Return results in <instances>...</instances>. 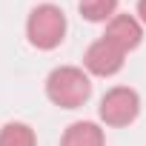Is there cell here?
Masks as SVG:
<instances>
[{"label":"cell","instance_id":"cell-1","mask_svg":"<svg viewBox=\"0 0 146 146\" xmlns=\"http://www.w3.org/2000/svg\"><path fill=\"white\" fill-rule=\"evenodd\" d=\"M46 98L57 109H80L92 98V75L83 66H54L46 75Z\"/></svg>","mask_w":146,"mask_h":146},{"label":"cell","instance_id":"cell-2","mask_svg":"<svg viewBox=\"0 0 146 146\" xmlns=\"http://www.w3.org/2000/svg\"><path fill=\"white\" fill-rule=\"evenodd\" d=\"M66 29H69L66 12L54 3H37L26 17V37L40 52L57 49L66 40Z\"/></svg>","mask_w":146,"mask_h":146},{"label":"cell","instance_id":"cell-3","mask_svg":"<svg viewBox=\"0 0 146 146\" xmlns=\"http://www.w3.org/2000/svg\"><path fill=\"white\" fill-rule=\"evenodd\" d=\"M137 115H140V95L132 86H112L100 98L98 117L103 126L123 129V126H132L137 120Z\"/></svg>","mask_w":146,"mask_h":146},{"label":"cell","instance_id":"cell-4","mask_svg":"<svg viewBox=\"0 0 146 146\" xmlns=\"http://www.w3.org/2000/svg\"><path fill=\"white\" fill-rule=\"evenodd\" d=\"M126 63V52H120L115 43H109L103 35L89 43L86 54H83V69L89 72L92 78H115L117 72Z\"/></svg>","mask_w":146,"mask_h":146},{"label":"cell","instance_id":"cell-5","mask_svg":"<svg viewBox=\"0 0 146 146\" xmlns=\"http://www.w3.org/2000/svg\"><path fill=\"white\" fill-rule=\"evenodd\" d=\"M143 23L137 20V15H115L109 23H106V29H103V37L109 40V43H115L120 52H135L140 43H143Z\"/></svg>","mask_w":146,"mask_h":146},{"label":"cell","instance_id":"cell-6","mask_svg":"<svg viewBox=\"0 0 146 146\" xmlns=\"http://www.w3.org/2000/svg\"><path fill=\"white\" fill-rule=\"evenodd\" d=\"M60 146H106V132L95 120H75L66 126Z\"/></svg>","mask_w":146,"mask_h":146},{"label":"cell","instance_id":"cell-7","mask_svg":"<svg viewBox=\"0 0 146 146\" xmlns=\"http://www.w3.org/2000/svg\"><path fill=\"white\" fill-rule=\"evenodd\" d=\"M0 146H37V135L23 120H9L0 126Z\"/></svg>","mask_w":146,"mask_h":146},{"label":"cell","instance_id":"cell-8","mask_svg":"<svg viewBox=\"0 0 146 146\" xmlns=\"http://www.w3.org/2000/svg\"><path fill=\"white\" fill-rule=\"evenodd\" d=\"M78 12L89 23H109L117 15V0H78Z\"/></svg>","mask_w":146,"mask_h":146},{"label":"cell","instance_id":"cell-9","mask_svg":"<svg viewBox=\"0 0 146 146\" xmlns=\"http://www.w3.org/2000/svg\"><path fill=\"white\" fill-rule=\"evenodd\" d=\"M135 15H137V20H140L143 29H146V0H137V12H135Z\"/></svg>","mask_w":146,"mask_h":146}]
</instances>
